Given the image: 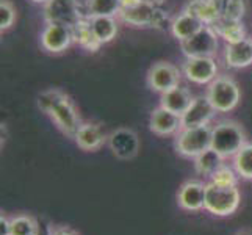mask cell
Returning <instances> with one entry per match:
<instances>
[{
  "label": "cell",
  "instance_id": "obj_11",
  "mask_svg": "<svg viewBox=\"0 0 252 235\" xmlns=\"http://www.w3.org/2000/svg\"><path fill=\"white\" fill-rule=\"evenodd\" d=\"M119 17L124 22L135 25V27H146V25H158L161 19V11L149 2H141L132 8H123Z\"/></svg>",
  "mask_w": 252,
  "mask_h": 235
},
{
  "label": "cell",
  "instance_id": "obj_34",
  "mask_svg": "<svg viewBox=\"0 0 252 235\" xmlns=\"http://www.w3.org/2000/svg\"><path fill=\"white\" fill-rule=\"evenodd\" d=\"M32 2H34V3H47V2H50V0H32Z\"/></svg>",
  "mask_w": 252,
  "mask_h": 235
},
{
  "label": "cell",
  "instance_id": "obj_19",
  "mask_svg": "<svg viewBox=\"0 0 252 235\" xmlns=\"http://www.w3.org/2000/svg\"><path fill=\"white\" fill-rule=\"evenodd\" d=\"M191 102H193L191 93L187 88H184V86H179V85L176 88L161 94V107L172 113H177L180 116L188 110Z\"/></svg>",
  "mask_w": 252,
  "mask_h": 235
},
{
  "label": "cell",
  "instance_id": "obj_26",
  "mask_svg": "<svg viewBox=\"0 0 252 235\" xmlns=\"http://www.w3.org/2000/svg\"><path fill=\"white\" fill-rule=\"evenodd\" d=\"M121 13L119 0H90L88 2V14L90 17L97 16H110L115 17Z\"/></svg>",
  "mask_w": 252,
  "mask_h": 235
},
{
  "label": "cell",
  "instance_id": "obj_6",
  "mask_svg": "<svg viewBox=\"0 0 252 235\" xmlns=\"http://www.w3.org/2000/svg\"><path fill=\"white\" fill-rule=\"evenodd\" d=\"M182 50L188 58L213 57L218 52V33L213 30V27L205 25L194 36L182 41Z\"/></svg>",
  "mask_w": 252,
  "mask_h": 235
},
{
  "label": "cell",
  "instance_id": "obj_18",
  "mask_svg": "<svg viewBox=\"0 0 252 235\" xmlns=\"http://www.w3.org/2000/svg\"><path fill=\"white\" fill-rule=\"evenodd\" d=\"M75 141L83 151H97L105 143V134L97 124H82L75 134Z\"/></svg>",
  "mask_w": 252,
  "mask_h": 235
},
{
  "label": "cell",
  "instance_id": "obj_17",
  "mask_svg": "<svg viewBox=\"0 0 252 235\" xmlns=\"http://www.w3.org/2000/svg\"><path fill=\"white\" fill-rule=\"evenodd\" d=\"M204 27H205L204 22L199 19V17H196L194 14H191L188 11H184L180 16H177L171 24L172 34L180 42L191 38V36H194V34L199 30H202Z\"/></svg>",
  "mask_w": 252,
  "mask_h": 235
},
{
  "label": "cell",
  "instance_id": "obj_24",
  "mask_svg": "<svg viewBox=\"0 0 252 235\" xmlns=\"http://www.w3.org/2000/svg\"><path fill=\"white\" fill-rule=\"evenodd\" d=\"M41 228L38 221L30 215H17L10 220L8 235H39Z\"/></svg>",
  "mask_w": 252,
  "mask_h": 235
},
{
  "label": "cell",
  "instance_id": "obj_14",
  "mask_svg": "<svg viewBox=\"0 0 252 235\" xmlns=\"http://www.w3.org/2000/svg\"><path fill=\"white\" fill-rule=\"evenodd\" d=\"M205 193L207 185L199 180H189L179 190L177 201L182 208L189 212H197L205 207Z\"/></svg>",
  "mask_w": 252,
  "mask_h": 235
},
{
  "label": "cell",
  "instance_id": "obj_22",
  "mask_svg": "<svg viewBox=\"0 0 252 235\" xmlns=\"http://www.w3.org/2000/svg\"><path fill=\"white\" fill-rule=\"evenodd\" d=\"M185 11L194 14L207 25H213L216 21L221 19V13L212 0H191Z\"/></svg>",
  "mask_w": 252,
  "mask_h": 235
},
{
  "label": "cell",
  "instance_id": "obj_3",
  "mask_svg": "<svg viewBox=\"0 0 252 235\" xmlns=\"http://www.w3.org/2000/svg\"><path fill=\"white\" fill-rule=\"evenodd\" d=\"M240 201L241 196L237 187H220L210 182L207 185L204 208L216 216H229L235 213Z\"/></svg>",
  "mask_w": 252,
  "mask_h": 235
},
{
  "label": "cell",
  "instance_id": "obj_13",
  "mask_svg": "<svg viewBox=\"0 0 252 235\" xmlns=\"http://www.w3.org/2000/svg\"><path fill=\"white\" fill-rule=\"evenodd\" d=\"M110 147L113 154L121 160L133 159L140 149L138 136L128 129H118L110 135Z\"/></svg>",
  "mask_w": 252,
  "mask_h": 235
},
{
  "label": "cell",
  "instance_id": "obj_12",
  "mask_svg": "<svg viewBox=\"0 0 252 235\" xmlns=\"http://www.w3.org/2000/svg\"><path fill=\"white\" fill-rule=\"evenodd\" d=\"M215 107L208 98H196L191 102L188 110L182 115V127H199V126H207L215 116Z\"/></svg>",
  "mask_w": 252,
  "mask_h": 235
},
{
  "label": "cell",
  "instance_id": "obj_2",
  "mask_svg": "<svg viewBox=\"0 0 252 235\" xmlns=\"http://www.w3.org/2000/svg\"><path fill=\"white\" fill-rule=\"evenodd\" d=\"M245 144V132L235 123L224 121L212 129V149L218 152L222 159L235 157Z\"/></svg>",
  "mask_w": 252,
  "mask_h": 235
},
{
  "label": "cell",
  "instance_id": "obj_8",
  "mask_svg": "<svg viewBox=\"0 0 252 235\" xmlns=\"http://www.w3.org/2000/svg\"><path fill=\"white\" fill-rule=\"evenodd\" d=\"M74 41L72 29L63 24H55V22H47L44 32L41 34V44L47 52L52 54H60L64 52L71 42Z\"/></svg>",
  "mask_w": 252,
  "mask_h": 235
},
{
  "label": "cell",
  "instance_id": "obj_35",
  "mask_svg": "<svg viewBox=\"0 0 252 235\" xmlns=\"http://www.w3.org/2000/svg\"><path fill=\"white\" fill-rule=\"evenodd\" d=\"M240 235H243V234H240Z\"/></svg>",
  "mask_w": 252,
  "mask_h": 235
},
{
  "label": "cell",
  "instance_id": "obj_23",
  "mask_svg": "<svg viewBox=\"0 0 252 235\" xmlns=\"http://www.w3.org/2000/svg\"><path fill=\"white\" fill-rule=\"evenodd\" d=\"M91 21V27L93 32L95 34L102 44L105 42H110L116 38V33H118V24L115 17H110V16H97V17H90Z\"/></svg>",
  "mask_w": 252,
  "mask_h": 235
},
{
  "label": "cell",
  "instance_id": "obj_27",
  "mask_svg": "<svg viewBox=\"0 0 252 235\" xmlns=\"http://www.w3.org/2000/svg\"><path fill=\"white\" fill-rule=\"evenodd\" d=\"M235 169L241 177L252 179V144H245L233 159Z\"/></svg>",
  "mask_w": 252,
  "mask_h": 235
},
{
  "label": "cell",
  "instance_id": "obj_15",
  "mask_svg": "<svg viewBox=\"0 0 252 235\" xmlns=\"http://www.w3.org/2000/svg\"><path fill=\"white\" fill-rule=\"evenodd\" d=\"M151 129L154 134L166 136L172 135L176 132L182 130V116L177 113H172L166 108H157L154 110L152 116H151Z\"/></svg>",
  "mask_w": 252,
  "mask_h": 235
},
{
  "label": "cell",
  "instance_id": "obj_5",
  "mask_svg": "<svg viewBox=\"0 0 252 235\" xmlns=\"http://www.w3.org/2000/svg\"><path fill=\"white\" fill-rule=\"evenodd\" d=\"M207 98L216 111L227 113L238 105L240 88L230 77H216L208 86Z\"/></svg>",
  "mask_w": 252,
  "mask_h": 235
},
{
  "label": "cell",
  "instance_id": "obj_7",
  "mask_svg": "<svg viewBox=\"0 0 252 235\" xmlns=\"http://www.w3.org/2000/svg\"><path fill=\"white\" fill-rule=\"evenodd\" d=\"M44 17L47 22L63 24L71 29L83 19L77 0H50L46 3Z\"/></svg>",
  "mask_w": 252,
  "mask_h": 235
},
{
  "label": "cell",
  "instance_id": "obj_28",
  "mask_svg": "<svg viewBox=\"0 0 252 235\" xmlns=\"http://www.w3.org/2000/svg\"><path fill=\"white\" fill-rule=\"evenodd\" d=\"M212 184L220 185V187H237V176L230 168L222 167L220 169H216L212 174Z\"/></svg>",
  "mask_w": 252,
  "mask_h": 235
},
{
  "label": "cell",
  "instance_id": "obj_1",
  "mask_svg": "<svg viewBox=\"0 0 252 235\" xmlns=\"http://www.w3.org/2000/svg\"><path fill=\"white\" fill-rule=\"evenodd\" d=\"M38 105L55 121L60 130H63L69 136H75L77 130L80 129L82 124L72 102L69 101L66 94L58 90L44 91L38 98Z\"/></svg>",
  "mask_w": 252,
  "mask_h": 235
},
{
  "label": "cell",
  "instance_id": "obj_9",
  "mask_svg": "<svg viewBox=\"0 0 252 235\" xmlns=\"http://www.w3.org/2000/svg\"><path fill=\"white\" fill-rule=\"evenodd\" d=\"M184 72L188 80L197 85L212 83L216 74H218V65L213 57H201V58H188L184 66Z\"/></svg>",
  "mask_w": 252,
  "mask_h": 235
},
{
  "label": "cell",
  "instance_id": "obj_31",
  "mask_svg": "<svg viewBox=\"0 0 252 235\" xmlns=\"http://www.w3.org/2000/svg\"><path fill=\"white\" fill-rule=\"evenodd\" d=\"M119 2H121V10H123V8H132V6L140 5L144 0H119Z\"/></svg>",
  "mask_w": 252,
  "mask_h": 235
},
{
  "label": "cell",
  "instance_id": "obj_25",
  "mask_svg": "<svg viewBox=\"0 0 252 235\" xmlns=\"http://www.w3.org/2000/svg\"><path fill=\"white\" fill-rule=\"evenodd\" d=\"M194 167L196 171L199 174H202V176H212L216 169H220L222 167V157L210 147V149H207L205 152L196 157Z\"/></svg>",
  "mask_w": 252,
  "mask_h": 235
},
{
  "label": "cell",
  "instance_id": "obj_32",
  "mask_svg": "<svg viewBox=\"0 0 252 235\" xmlns=\"http://www.w3.org/2000/svg\"><path fill=\"white\" fill-rule=\"evenodd\" d=\"M49 235H77V234H74L72 231H69V229L60 228V229H52Z\"/></svg>",
  "mask_w": 252,
  "mask_h": 235
},
{
  "label": "cell",
  "instance_id": "obj_10",
  "mask_svg": "<svg viewBox=\"0 0 252 235\" xmlns=\"http://www.w3.org/2000/svg\"><path fill=\"white\" fill-rule=\"evenodd\" d=\"M147 82H149V86L154 91H158L163 94L179 85V69L169 63H157L151 67L149 75H147Z\"/></svg>",
  "mask_w": 252,
  "mask_h": 235
},
{
  "label": "cell",
  "instance_id": "obj_21",
  "mask_svg": "<svg viewBox=\"0 0 252 235\" xmlns=\"http://www.w3.org/2000/svg\"><path fill=\"white\" fill-rule=\"evenodd\" d=\"M72 34H74V41L79 42L82 47H85L90 52L99 50V47L102 46V42L95 38L90 19H82L77 22L72 27Z\"/></svg>",
  "mask_w": 252,
  "mask_h": 235
},
{
  "label": "cell",
  "instance_id": "obj_30",
  "mask_svg": "<svg viewBox=\"0 0 252 235\" xmlns=\"http://www.w3.org/2000/svg\"><path fill=\"white\" fill-rule=\"evenodd\" d=\"M246 11V5L245 0H227V5L224 8V13L221 17L224 19H235V21H241L243 14Z\"/></svg>",
  "mask_w": 252,
  "mask_h": 235
},
{
  "label": "cell",
  "instance_id": "obj_20",
  "mask_svg": "<svg viewBox=\"0 0 252 235\" xmlns=\"http://www.w3.org/2000/svg\"><path fill=\"white\" fill-rule=\"evenodd\" d=\"M213 30L218 33V36L224 38L227 41V44H232V42H238L241 39H245V27H243L241 21H235V19H221L216 21L213 25Z\"/></svg>",
  "mask_w": 252,
  "mask_h": 235
},
{
  "label": "cell",
  "instance_id": "obj_4",
  "mask_svg": "<svg viewBox=\"0 0 252 235\" xmlns=\"http://www.w3.org/2000/svg\"><path fill=\"white\" fill-rule=\"evenodd\" d=\"M177 152L184 157L196 159L207 149L212 147V127L199 126V127H182L176 141Z\"/></svg>",
  "mask_w": 252,
  "mask_h": 235
},
{
  "label": "cell",
  "instance_id": "obj_16",
  "mask_svg": "<svg viewBox=\"0 0 252 235\" xmlns=\"http://www.w3.org/2000/svg\"><path fill=\"white\" fill-rule=\"evenodd\" d=\"M225 63L230 67H246L252 65V41L245 38L225 47Z\"/></svg>",
  "mask_w": 252,
  "mask_h": 235
},
{
  "label": "cell",
  "instance_id": "obj_29",
  "mask_svg": "<svg viewBox=\"0 0 252 235\" xmlns=\"http://www.w3.org/2000/svg\"><path fill=\"white\" fill-rule=\"evenodd\" d=\"M16 19V11L14 6L8 2V0H2L0 2V30L5 32L11 27Z\"/></svg>",
  "mask_w": 252,
  "mask_h": 235
},
{
  "label": "cell",
  "instance_id": "obj_33",
  "mask_svg": "<svg viewBox=\"0 0 252 235\" xmlns=\"http://www.w3.org/2000/svg\"><path fill=\"white\" fill-rule=\"evenodd\" d=\"M144 2H149V3H152V5H157V3H161L163 0H144Z\"/></svg>",
  "mask_w": 252,
  "mask_h": 235
}]
</instances>
